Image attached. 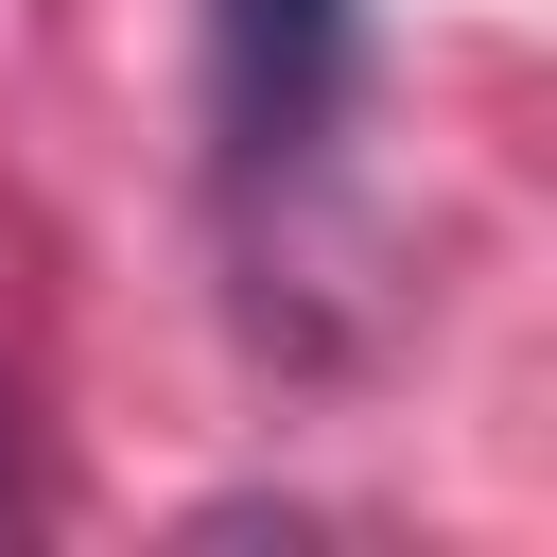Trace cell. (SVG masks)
<instances>
[{"label":"cell","mask_w":557,"mask_h":557,"mask_svg":"<svg viewBox=\"0 0 557 557\" xmlns=\"http://www.w3.org/2000/svg\"><path fill=\"white\" fill-rule=\"evenodd\" d=\"M366 70V0H209V122L226 174H296Z\"/></svg>","instance_id":"cell-1"}]
</instances>
